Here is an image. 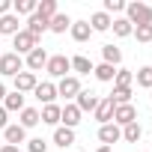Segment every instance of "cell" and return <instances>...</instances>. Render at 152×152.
<instances>
[{
    "mask_svg": "<svg viewBox=\"0 0 152 152\" xmlns=\"http://www.w3.org/2000/svg\"><path fill=\"white\" fill-rule=\"evenodd\" d=\"M125 21L131 27L152 24V6H146V3H125Z\"/></svg>",
    "mask_w": 152,
    "mask_h": 152,
    "instance_id": "1",
    "label": "cell"
},
{
    "mask_svg": "<svg viewBox=\"0 0 152 152\" xmlns=\"http://www.w3.org/2000/svg\"><path fill=\"white\" fill-rule=\"evenodd\" d=\"M18 72H24V57H18L15 51L0 54V75L3 78H15Z\"/></svg>",
    "mask_w": 152,
    "mask_h": 152,
    "instance_id": "2",
    "label": "cell"
},
{
    "mask_svg": "<svg viewBox=\"0 0 152 152\" xmlns=\"http://www.w3.org/2000/svg\"><path fill=\"white\" fill-rule=\"evenodd\" d=\"M45 72L51 75V78H66V75L72 72V63H69V57H66V54H54V57H48Z\"/></svg>",
    "mask_w": 152,
    "mask_h": 152,
    "instance_id": "3",
    "label": "cell"
},
{
    "mask_svg": "<svg viewBox=\"0 0 152 152\" xmlns=\"http://www.w3.org/2000/svg\"><path fill=\"white\" fill-rule=\"evenodd\" d=\"M12 45H15V54L21 57V54H30L33 48H39V39H36V36H30L27 30H18V33L12 36Z\"/></svg>",
    "mask_w": 152,
    "mask_h": 152,
    "instance_id": "4",
    "label": "cell"
},
{
    "mask_svg": "<svg viewBox=\"0 0 152 152\" xmlns=\"http://www.w3.org/2000/svg\"><path fill=\"white\" fill-rule=\"evenodd\" d=\"M131 122H137V107H134V104H116V110H113V125L125 128V125H131Z\"/></svg>",
    "mask_w": 152,
    "mask_h": 152,
    "instance_id": "5",
    "label": "cell"
},
{
    "mask_svg": "<svg viewBox=\"0 0 152 152\" xmlns=\"http://www.w3.org/2000/svg\"><path fill=\"white\" fill-rule=\"evenodd\" d=\"M78 93H81V81L75 78V75H66V78H60V84H57V96L75 99Z\"/></svg>",
    "mask_w": 152,
    "mask_h": 152,
    "instance_id": "6",
    "label": "cell"
},
{
    "mask_svg": "<svg viewBox=\"0 0 152 152\" xmlns=\"http://www.w3.org/2000/svg\"><path fill=\"white\" fill-rule=\"evenodd\" d=\"M24 66H27V69H30V72L36 75L39 69H45V66H48V51H45V48H33V51L27 54Z\"/></svg>",
    "mask_w": 152,
    "mask_h": 152,
    "instance_id": "7",
    "label": "cell"
},
{
    "mask_svg": "<svg viewBox=\"0 0 152 152\" xmlns=\"http://www.w3.org/2000/svg\"><path fill=\"white\" fill-rule=\"evenodd\" d=\"M99 140H102V146H113L116 140H122V128L113 125V122H107V125L99 128Z\"/></svg>",
    "mask_w": 152,
    "mask_h": 152,
    "instance_id": "8",
    "label": "cell"
},
{
    "mask_svg": "<svg viewBox=\"0 0 152 152\" xmlns=\"http://www.w3.org/2000/svg\"><path fill=\"white\" fill-rule=\"evenodd\" d=\"M36 84H39V81H36L33 72H18V75H15V93H21V96H24V93H33Z\"/></svg>",
    "mask_w": 152,
    "mask_h": 152,
    "instance_id": "9",
    "label": "cell"
},
{
    "mask_svg": "<svg viewBox=\"0 0 152 152\" xmlns=\"http://www.w3.org/2000/svg\"><path fill=\"white\" fill-rule=\"evenodd\" d=\"M75 99H78L75 104H78V110H81V113H87V110H96V107H99V102H102V99H99L96 93H90V90H81Z\"/></svg>",
    "mask_w": 152,
    "mask_h": 152,
    "instance_id": "10",
    "label": "cell"
},
{
    "mask_svg": "<svg viewBox=\"0 0 152 152\" xmlns=\"http://www.w3.org/2000/svg\"><path fill=\"white\" fill-rule=\"evenodd\" d=\"M33 96H36L39 102H45V104H54V99H57V84H51V81H42V84H36Z\"/></svg>",
    "mask_w": 152,
    "mask_h": 152,
    "instance_id": "11",
    "label": "cell"
},
{
    "mask_svg": "<svg viewBox=\"0 0 152 152\" xmlns=\"http://www.w3.org/2000/svg\"><path fill=\"white\" fill-rule=\"evenodd\" d=\"M113 110H116V104H113V102H110V96H107V99H102V102H99V107H96L93 113H96V119H99L102 125H107V122H113Z\"/></svg>",
    "mask_w": 152,
    "mask_h": 152,
    "instance_id": "12",
    "label": "cell"
},
{
    "mask_svg": "<svg viewBox=\"0 0 152 152\" xmlns=\"http://www.w3.org/2000/svg\"><path fill=\"white\" fill-rule=\"evenodd\" d=\"M3 137H6V143L9 146H21V143H27V131L15 122V125H6L3 128Z\"/></svg>",
    "mask_w": 152,
    "mask_h": 152,
    "instance_id": "13",
    "label": "cell"
},
{
    "mask_svg": "<svg viewBox=\"0 0 152 152\" xmlns=\"http://www.w3.org/2000/svg\"><path fill=\"white\" fill-rule=\"evenodd\" d=\"M87 24L93 27V33H104V30H110V24H113V18H110L107 12H93V18H90Z\"/></svg>",
    "mask_w": 152,
    "mask_h": 152,
    "instance_id": "14",
    "label": "cell"
},
{
    "mask_svg": "<svg viewBox=\"0 0 152 152\" xmlns=\"http://www.w3.org/2000/svg\"><path fill=\"white\" fill-rule=\"evenodd\" d=\"M54 143H57L60 149H69V146L75 143V128H66V125H57V131H54Z\"/></svg>",
    "mask_w": 152,
    "mask_h": 152,
    "instance_id": "15",
    "label": "cell"
},
{
    "mask_svg": "<svg viewBox=\"0 0 152 152\" xmlns=\"http://www.w3.org/2000/svg\"><path fill=\"white\" fill-rule=\"evenodd\" d=\"M69 33H72V39H75V42H87V39L93 36V27H90L87 21H72Z\"/></svg>",
    "mask_w": 152,
    "mask_h": 152,
    "instance_id": "16",
    "label": "cell"
},
{
    "mask_svg": "<svg viewBox=\"0 0 152 152\" xmlns=\"http://www.w3.org/2000/svg\"><path fill=\"white\" fill-rule=\"evenodd\" d=\"M60 122L66 125V128H75L81 122V110H78V104H66L63 107V113H60Z\"/></svg>",
    "mask_w": 152,
    "mask_h": 152,
    "instance_id": "17",
    "label": "cell"
},
{
    "mask_svg": "<svg viewBox=\"0 0 152 152\" xmlns=\"http://www.w3.org/2000/svg\"><path fill=\"white\" fill-rule=\"evenodd\" d=\"M18 30H21V21H18L15 12H9V15L0 18V33H3V36H15Z\"/></svg>",
    "mask_w": 152,
    "mask_h": 152,
    "instance_id": "18",
    "label": "cell"
},
{
    "mask_svg": "<svg viewBox=\"0 0 152 152\" xmlns=\"http://www.w3.org/2000/svg\"><path fill=\"white\" fill-rule=\"evenodd\" d=\"M60 113H63L60 104H45L42 113H39V119H42L45 125H60Z\"/></svg>",
    "mask_w": 152,
    "mask_h": 152,
    "instance_id": "19",
    "label": "cell"
},
{
    "mask_svg": "<svg viewBox=\"0 0 152 152\" xmlns=\"http://www.w3.org/2000/svg\"><path fill=\"white\" fill-rule=\"evenodd\" d=\"M45 30H48V18H39V15H36V12H33V15H30V18H27V33H30V36H36V39H39V36H42V33H45Z\"/></svg>",
    "mask_w": 152,
    "mask_h": 152,
    "instance_id": "20",
    "label": "cell"
},
{
    "mask_svg": "<svg viewBox=\"0 0 152 152\" xmlns=\"http://www.w3.org/2000/svg\"><path fill=\"white\" fill-rule=\"evenodd\" d=\"M69 27H72V18H69V15H63V12H57V15L48 21V30H51V33H66Z\"/></svg>",
    "mask_w": 152,
    "mask_h": 152,
    "instance_id": "21",
    "label": "cell"
},
{
    "mask_svg": "<svg viewBox=\"0 0 152 152\" xmlns=\"http://www.w3.org/2000/svg\"><path fill=\"white\" fill-rule=\"evenodd\" d=\"M102 57H104V63L113 66V69L122 63V51H119L116 45H102Z\"/></svg>",
    "mask_w": 152,
    "mask_h": 152,
    "instance_id": "22",
    "label": "cell"
},
{
    "mask_svg": "<svg viewBox=\"0 0 152 152\" xmlns=\"http://www.w3.org/2000/svg\"><path fill=\"white\" fill-rule=\"evenodd\" d=\"M39 122H42V119H39V110H36V107H24V110H21V122H18V125H21L24 131L33 128V125H39Z\"/></svg>",
    "mask_w": 152,
    "mask_h": 152,
    "instance_id": "23",
    "label": "cell"
},
{
    "mask_svg": "<svg viewBox=\"0 0 152 152\" xmlns=\"http://www.w3.org/2000/svg\"><path fill=\"white\" fill-rule=\"evenodd\" d=\"M3 107H6V113H12V110H24V96H21V93H6Z\"/></svg>",
    "mask_w": 152,
    "mask_h": 152,
    "instance_id": "24",
    "label": "cell"
},
{
    "mask_svg": "<svg viewBox=\"0 0 152 152\" xmlns=\"http://www.w3.org/2000/svg\"><path fill=\"white\" fill-rule=\"evenodd\" d=\"M93 75H96L99 81H104V84H107V81H113V78H116V69H113V66H107V63H99V66H93Z\"/></svg>",
    "mask_w": 152,
    "mask_h": 152,
    "instance_id": "25",
    "label": "cell"
},
{
    "mask_svg": "<svg viewBox=\"0 0 152 152\" xmlns=\"http://www.w3.org/2000/svg\"><path fill=\"white\" fill-rule=\"evenodd\" d=\"M36 15L51 21V18L57 15V0H42V3H36Z\"/></svg>",
    "mask_w": 152,
    "mask_h": 152,
    "instance_id": "26",
    "label": "cell"
},
{
    "mask_svg": "<svg viewBox=\"0 0 152 152\" xmlns=\"http://www.w3.org/2000/svg\"><path fill=\"white\" fill-rule=\"evenodd\" d=\"M110 102L113 104H131V87H113Z\"/></svg>",
    "mask_w": 152,
    "mask_h": 152,
    "instance_id": "27",
    "label": "cell"
},
{
    "mask_svg": "<svg viewBox=\"0 0 152 152\" xmlns=\"http://www.w3.org/2000/svg\"><path fill=\"white\" fill-rule=\"evenodd\" d=\"M69 63H72V69L78 72V75H90V72H93V63H90V60H87L84 54H78V57H72Z\"/></svg>",
    "mask_w": 152,
    "mask_h": 152,
    "instance_id": "28",
    "label": "cell"
},
{
    "mask_svg": "<svg viewBox=\"0 0 152 152\" xmlns=\"http://www.w3.org/2000/svg\"><path fill=\"white\" fill-rule=\"evenodd\" d=\"M110 27H113V36H119V39H125V36H131V33H134V27H131L125 18H113V24H110Z\"/></svg>",
    "mask_w": 152,
    "mask_h": 152,
    "instance_id": "29",
    "label": "cell"
},
{
    "mask_svg": "<svg viewBox=\"0 0 152 152\" xmlns=\"http://www.w3.org/2000/svg\"><path fill=\"white\" fill-rule=\"evenodd\" d=\"M15 15H33L36 12V0H12Z\"/></svg>",
    "mask_w": 152,
    "mask_h": 152,
    "instance_id": "30",
    "label": "cell"
},
{
    "mask_svg": "<svg viewBox=\"0 0 152 152\" xmlns=\"http://www.w3.org/2000/svg\"><path fill=\"white\" fill-rule=\"evenodd\" d=\"M134 81H137V87H146V90H152V66H143V69H137Z\"/></svg>",
    "mask_w": 152,
    "mask_h": 152,
    "instance_id": "31",
    "label": "cell"
},
{
    "mask_svg": "<svg viewBox=\"0 0 152 152\" xmlns=\"http://www.w3.org/2000/svg\"><path fill=\"white\" fill-rule=\"evenodd\" d=\"M140 134H143V128H140L137 122H131V125H125V128H122V140H128V143H137V140H140Z\"/></svg>",
    "mask_w": 152,
    "mask_h": 152,
    "instance_id": "32",
    "label": "cell"
},
{
    "mask_svg": "<svg viewBox=\"0 0 152 152\" xmlns=\"http://www.w3.org/2000/svg\"><path fill=\"white\" fill-rule=\"evenodd\" d=\"M113 81H116V87H131V84H134V75H131L128 69H116V78H113Z\"/></svg>",
    "mask_w": 152,
    "mask_h": 152,
    "instance_id": "33",
    "label": "cell"
},
{
    "mask_svg": "<svg viewBox=\"0 0 152 152\" xmlns=\"http://www.w3.org/2000/svg\"><path fill=\"white\" fill-rule=\"evenodd\" d=\"M131 36H137V42H152V24H140V27H134Z\"/></svg>",
    "mask_w": 152,
    "mask_h": 152,
    "instance_id": "34",
    "label": "cell"
},
{
    "mask_svg": "<svg viewBox=\"0 0 152 152\" xmlns=\"http://www.w3.org/2000/svg\"><path fill=\"white\" fill-rule=\"evenodd\" d=\"M27 152H48V143L42 137H33V140H27Z\"/></svg>",
    "mask_w": 152,
    "mask_h": 152,
    "instance_id": "35",
    "label": "cell"
},
{
    "mask_svg": "<svg viewBox=\"0 0 152 152\" xmlns=\"http://www.w3.org/2000/svg\"><path fill=\"white\" fill-rule=\"evenodd\" d=\"M122 9H125L122 0H104V9H102V12H107V15H110V12H122Z\"/></svg>",
    "mask_w": 152,
    "mask_h": 152,
    "instance_id": "36",
    "label": "cell"
},
{
    "mask_svg": "<svg viewBox=\"0 0 152 152\" xmlns=\"http://www.w3.org/2000/svg\"><path fill=\"white\" fill-rule=\"evenodd\" d=\"M9 9H12V0H0V18L9 15Z\"/></svg>",
    "mask_w": 152,
    "mask_h": 152,
    "instance_id": "37",
    "label": "cell"
},
{
    "mask_svg": "<svg viewBox=\"0 0 152 152\" xmlns=\"http://www.w3.org/2000/svg\"><path fill=\"white\" fill-rule=\"evenodd\" d=\"M9 125V113H6V107H0V128H6Z\"/></svg>",
    "mask_w": 152,
    "mask_h": 152,
    "instance_id": "38",
    "label": "cell"
},
{
    "mask_svg": "<svg viewBox=\"0 0 152 152\" xmlns=\"http://www.w3.org/2000/svg\"><path fill=\"white\" fill-rule=\"evenodd\" d=\"M0 152H18V146H9L6 143V146H0Z\"/></svg>",
    "mask_w": 152,
    "mask_h": 152,
    "instance_id": "39",
    "label": "cell"
},
{
    "mask_svg": "<svg viewBox=\"0 0 152 152\" xmlns=\"http://www.w3.org/2000/svg\"><path fill=\"white\" fill-rule=\"evenodd\" d=\"M3 99H6V84L0 81V102H3Z\"/></svg>",
    "mask_w": 152,
    "mask_h": 152,
    "instance_id": "40",
    "label": "cell"
},
{
    "mask_svg": "<svg viewBox=\"0 0 152 152\" xmlns=\"http://www.w3.org/2000/svg\"><path fill=\"white\" fill-rule=\"evenodd\" d=\"M96 152H113V149H110V146H99Z\"/></svg>",
    "mask_w": 152,
    "mask_h": 152,
    "instance_id": "41",
    "label": "cell"
},
{
    "mask_svg": "<svg viewBox=\"0 0 152 152\" xmlns=\"http://www.w3.org/2000/svg\"><path fill=\"white\" fill-rule=\"evenodd\" d=\"M149 99H152V90H149Z\"/></svg>",
    "mask_w": 152,
    "mask_h": 152,
    "instance_id": "42",
    "label": "cell"
}]
</instances>
